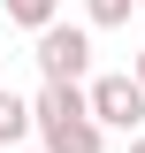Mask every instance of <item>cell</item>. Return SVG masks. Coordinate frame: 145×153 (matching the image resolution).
<instances>
[{"label": "cell", "instance_id": "obj_1", "mask_svg": "<svg viewBox=\"0 0 145 153\" xmlns=\"http://www.w3.org/2000/svg\"><path fill=\"white\" fill-rule=\"evenodd\" d=\"M31 115H38V146L46 153H107V123L92 115V92L84 84H38V100H31Z\"/></svg>", "mask_w": 145, "mask_h": 153}, {"label": "cell", "instance_id": "obj_2", "mask_svg": "<svg viewBox=\"0 0 145 153\" xmlns=\"http://www.w3.org/2000/svg\"><path fill=\"white\" fill-rule=\"evenodd\" d=\"M31 61L38 76H54V84H92V23H46V31H31Z\"/></svg>", "mask_w": 145, "mask_h": 153}, {"label": "cell", "instance_id": "obj_3", "mask_svg": "<svg viewBox=\"0 0 145 153\" xmlns=\"http://www.w3.org/2000/svg\"><path fill=\"white\" fill-rule=\"evenodd\" d=\"M84 92H92V115H99L107 130H122V138H138V130H145V84H138V69L92 76Z\"/></svg>", "mask_w": 145, "mask_h": 153}, {"label": "cell", "instance_id": "obj_4", "mask_svg": "<svg viewBox=\"0 0 145 153\" xmlns=\"http://www.w3.org/2000/svg\"><path fill=\"white\" fill-rule=\"evenodd\" d=\"M31 130H38V115H31V100H16V92H0V153H8V146H31Z\"/></svg>", "mask_w": 145, "mask_h": 153}, {"label": "cell", "instance_id": "obj_5", "mask_svg": "<svg viewBox=\"0 0 145 153\" xmlns=\"http://www.w3.org/2000/svg\"><path fill=\"white\" fill-rule=\"evenodd\" d=\"M0 8H8V23H16V31H46V23L61 16V0H0Z\"/></svg>", "mask_w": 145, "mask_h": 153}, {"label": "cell", "instance_id": "obj_6", "mask_svg": "<svg viewBox=\"0 0 145 153\" xmlns=\"http://www.w3.org/2000/svg\"><path fill=\"white\" fill-rule=\"evenodd\" d=\"M130 8H138V0H84V23H92V31H122Z\"/></svg>", "mask_w": 145, "mask_h": 153}, {"label": "cell", "instance_id": "obj_7", "mask_svg": "<svg viewBox=\"0 0 145 153\" xmlns=\"http://www.w3.org/2000/svg\"><path fill=\"white\" fill-rule=\"evenodd\" d=\"M130 69H138V84H145V46H138V61H130Z\"/></svg>", "mask_w": 145, "mask_h": 153}, {"label": "cell", "instance_id": "obj_8", "mask_svg": "<svg viewBox=\"0 0 145 153\" xmlns=\"http://www.w3.org/2000/svg\"><path fill=\"white\" fill-rule=\"evenodd\" d=\"M122 153H145V130H138V138H130V146H122Z\"/></svg>", "mask_w": 145, "mask_h": 153}, {"label": "cell", "instance_id": "obj_9", "mask_svg": "<svg viewBox=\"0 0 145 153\" xmlns=\"http://www.w3.org/2000/svg\"><path fill=\"white\" fill-rule=\"evenodd\" d=\"M8 153H46V146H8Z\"/></svg>", "mask_w": 145, "mask_h": 153}, {"label": "cell", "instance_id": "obj_10", "mask_svg": "<svg viewBox=\"0 0 145 153\" xmlns=\"http://www.w3.org/2000/svg\"><path fill=\"white\" fill-rule=\"evenodd\" d=\"M0 92H8V84H0Z\"/></svg>", "mask_w": 145, "mask_h": 153}, {"label": "cell", "instance_id": "obj_11", "mask_svg": "<svg viewBox=\"0 0 145 153\" xmlns=\"http://www.w3.org/2000/svg\"><path fill=\"white\" fill-rule=\"evenodd\" d=\"M138 8H145V0H138Z\"/></svg>", "mask_w": 145, "mask_h": 153}]
</instances>
